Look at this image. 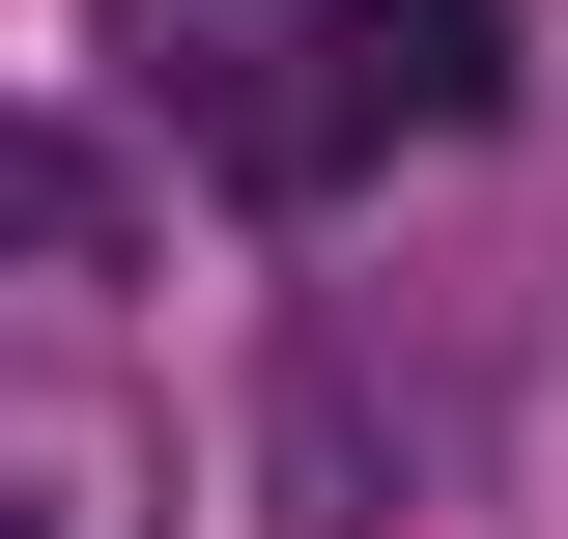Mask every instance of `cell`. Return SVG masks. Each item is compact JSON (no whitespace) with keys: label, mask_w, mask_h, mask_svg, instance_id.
Wrapping results in <instances>:
<instances>
[{"label":"cell","mask_w":568,"mask_h":539,"mask_svg":"<svg viewBox=\"0 0 568 539\" xmlns=\"http://www.w3.org/2000/svg\"><path fill=\"white\" fill-rule=\"evenodd\" d=\"M85 29L227 200H369L398 142L511 114V0H85Z\"/></svg>","instance_id":"6da1fadb"},{"label":"cell","mask_w":568,"mask_h":539,"mask_svg":"<svg viewBox=\"0 0 568 539\" xmlns=\"http://www.w3.org/2000/svg\"><path fill=\"white\" fill-rule=\"evenodd\" d=\"M0 539H171V426L85 340H0Z\"/></svg>","instance_id":"7a4b0ae2"}]
</instances>
